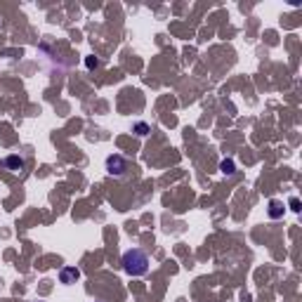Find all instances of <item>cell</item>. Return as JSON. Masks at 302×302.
I'll return each instance as SVG.
<instances>
[{
    "label": "cell",
    "instance_id": "277c9868",
    "mask_svg": "<svg viewBox=\"0 0 302 302\" xmlns=\"http://www.w3.org/2000/svg\"><path fill=\"white\" fill-rule=\"evenodd\" d=\"M3 166H5L10 173H24V170H26V160L21 158V156L12 154V156H7V158L3 160Z\"/></svg>",
    "mask_w": 302,
    "mask_h": 302
},
{
    "label": "cell",
    "instance_id": "8992f818",
    "mask_svg": "<svg viewBox=\"0 0 302 302\" xmlns=\"http://www.w3.org/2000/svg\"><path fill=\"white\" fill-rule=\"evenodd\" d=\"M220 170H222L224 175H234V173H236V166H234V160H231V158H224L222 163H220Z\"/></svg>",
    "mask_w": 302,
    "mask_h": 302
},
{
    "label": "cell",
    "instance_id": "6da1fadb",
    "mask_svg": "<svg viewBox=\"0 0 302 302\" xmlns=\"http://www.w3.org/2000/svg\"><path fill=\"white\" fill-rule=\"evenodd\" d=\"M121 265H123L128 276H144L149 271V255L144 253L142 248H130V250L123 253Z\"/></svg>",
    "mask_w": 302,
    "mask_h": 302
},
{
    "label": "cell",
    "instance_id": "3957f363",
    "mask_svg": "<svg viewBox=\"0 0 302 302\" xmlns=\"http://www.w3.org/2000/svg\"><path fill=\"white\" fill-rule=\"evenodd\" d=\"M78 278H80V269H76V267H62V269H59V284L71 286V284H76Z\"/></svg>",
    "mask_w": 302,
    "mask_h": 302
},
{
    "label": "cell",
    "instance_id": "ba28073f",
    "mask_svg": "<svg viewBox=\"0 0 302 302\" xmlns=\"http://www.w3.org/2000/svg\"><path fill=\"white\" fill-rule=\"evenodd\" d=\"M85 66H87V68H97L99 62L95 59V57H85Z\"/></svg>",
    "mask_w": 302,
    "mask_h": 302
},
{
    "label": "cell",
    "instance_id": "7a4b0ae2",
    "mask_svg": "<svg viewBox=\"0 0 302 302\" xmlns=\"http://www.w3.org/2000/svg\"><path fill=\"white\" fill-rule=\"evenodd\" d=\"M128 170H130V163L121 154H111L106 158V173L111 175V177H125Z\"/></svg>",
    "mask_w": 302,
    "mask_h": 302
},
{
    "label": "cell",
    "instance_id": "5b68a950",
    "mask_svg": "<svg viewBox=\"0 0 302 302\" xmlns=\"http://www.w3.org/2000/svg\"><path fill=\"white\" fill-rule=\"evenodd\" d=\"M284 210H286V205L281 201H269L267 215H269V220H278V217H284Z\"/></svg>",
    "mask_w": 302,
    "mask_h": 302
},
{
    "label": "cell",
    "instance_id": "52a82bcc",
    "mask_svg": "<svg viewBox=\"0 0 302 302\" xmlns=\"http://www.w3.org/2000/svg\"><path fill=\"white\" fill-rule=\"evenodd\" d=\"M132 130H135V132H137V135H140V137H147L149 132H151V128H149L147 123H142V121H140V123H135V125H132Z\"/></svg>",
    "mask_w": 302,
    "mask_h": 302
},
{
    "label": "cell",
    "instance_id": "9c48e42d",
    "mask_svg": "<svg viewBox=\"0 0 302 302\" xmlns=\"http://www.w3.org/2000/svg\"><path fill=\"white\" fill-rule=\"evenodd\" d=\"M290 210L300 213V201H297V198H290Z\"/></svg>",
    "mask_w": 302,
    "mask_h": 302
}]
</instances>
